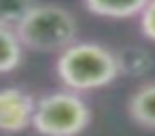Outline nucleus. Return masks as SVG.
<instances>
[{
  "mask_svg": "<svg viewBox=\"0 0 155 136\" xmlns=\"http://www.w3.org/2000/svg\"><path fill=\"white\" fill-rule=\"evenodd\" d=\"M60 81L74 91H91L110 85L119 75L117 53L98 43H72L55 62Z\"/></svg>",
  "mask_w": 155,
  "mask_h": 136,
  "instance_id": "1",
  "label": "nucleus"
},
{
  "mask_svg": "<svg viewBox=\"0 0 155 136\" xmlns=\"http://www.w3.org/2000/svg\"><path fill=\"white\" fill-rule=\"evenodd\" d=\"M24 60V43L17 30L0 24V75H9L19 68Z\"/></svg>",
  "mask_w": 155,
  "mask_h": 136,
  "instance_id": "8",
  "label": "nucleus"
},
{
  "mask_svg": "<svg viewBox=\"0 0 155 136\" xmlns=\"http://www.w3.org/2000/svg\"><path fill=\"white\" fill-rule=\"evenodd\" d=\"M36 100L30 91L21 87H2L0 89V132L17 134L32 125Z\"/></svg>",
  "mask_w": 155,
  "mask_h": 136,
  "instance_id": "4",
  "label": "nucleus"
},
{
  "mask_svg": "<svg viewBox=\"0 0 155 136\" xmlns=\"http://www.w3.org/2000/svg\"><path fill=\"white\" fill-rule=\"evenodd\" d=\"M140 30L149 41L155 43V0H149V5L140 13Z\"/></svg>",
  "mask_w": 155,
  "mask_h": 136,
  "instance_id": "10",
  "label": "nucleus"
},
{
  "mask_svg": "<svg viewBox=\"0 0 155 136\" xmlns=\"http://www.w3.org/2000/svg\"><path fill=\"white\" fill-rule=\"evenodd\" d=\"M17 34L24 47L41 53L64 51L72 43H77L79 24L72 11L60 5H36L30 15L19 24Z\"/></svg>",
  "mask_w": 155,
  "mask_h": 136,
  "instance_id": "2",
  "label": "nucleus"
},
{
  "mask_svg": "<svg viewBox=\"0 0 155 136\" xmlns=\"http://www.w3.org/2000/svg\"><path fill=\"white\" fill-rule=\"evenodd\" d=\"M83 5L91 15L108 19H127L140 15L149 5V0H83Z\"/></svg>",
  "mask_w": 155,
  "mask_h": 136,
  "instance_id": "6",
  "label": "nucleus"
},
{
  "mask_svg": "<svg viewBox=\"0 0 155 136\" xmlns=\"http://www.w3.org/2000/svg\"><path fill=\"white\" fill-rule=\"evenodd\" d=\"M117 53V64H119V75L130 77V79H140L151 72L153 68V55L149 49L138 47V45H125Z\"/></svg>",
  "mask_w": 155,
  "mask_h": 136,
  "instance_id": "7",
  "label": "nucleus"
},
{
  "mask_svg": "<svg viewBox=\"0 0 155 136\" xmlns=\"http://www.w3.org/2000/svg\"><path fill=\"white\" fill-rule=\"evenodd\" d=\"M91 121L87 102L74 89H60L36 100L32 128L41 136H79Z\"/></svg>",
  "mask_w": 155,
  "mask_h": 136,
  "instance_id": "3",
  "label": "nucleus"
},
{
  "mask_svg": "<svg viewBox=\"0 0 155 136\" xmlns=\"http://www.w3.org/2000/svg\"><path fill=\"white\" fill-rule=\"evenodd\" d=\"M127 115L138 125L155 130V81H147L130 94Z\"/></svg>",
  "mask_w": 155,
  "mask_h": 136,
  "instance_id": "5",
  "label": "nucleus"
},
{
  "mask_svg": "<svg viewBox=\"0 0 155 136\" xmlns=\"http://www.w3.org/2000/svg\"><path fill=\"white\" fill-rule=\"evenodd\" d=\"M36 5L38 0H0V24L17 30Z\"/></svg>",
  "mask_w": 155,
  "mask_h": 136,
  "instance_id": "9",
  "label": "nucleus"
}]
</instances>
